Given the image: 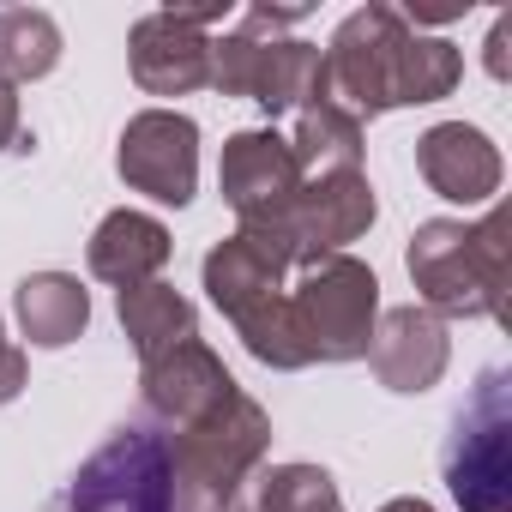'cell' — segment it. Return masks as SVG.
I'll list each match as a JSON object with an SVG mask.
<instances>
[{"instance_id":"cell-24","label":"cell","mask_w":512,"mask_h":512,"mask_svg":"<svg viewBox=\"0 0 512 512\" xmlns=\"http://www.w3.org/2000/svg\"><path fill=\"white\" fill-rule=\"evenodd\" d=\"M19 133H25V115H19V91L0 79V157L19 151Z\"/></svg>"},{"instance_id":"cell-23","label":"cell","mask_w":512,"mask_h":512,"mask_svg":"<svg viewBox=\"0 0 512 512\" xmlns=\"http://www.w3.org/2000/svg\"><path fill=\"white\" fill-rule=\"evenodd\" d=\"M25 380H31V362H25V350L7 338V326H0V410L25 392Z\"/></svg>"},{"instance_id":"cell-26","label":"cell","mask_w":512,"mask_h":512,"mask_svg":"<svg viewBox=\"0 0 512 512\" xmlns=\"http://www.w3.org/2000/svg\"><path fill=\"white\" fill-rule=\"evenodd\" d=\"M380 512H434V506H428L422 494H398V500H386Z\"/></svg>"},{"instance_id":"cell-8","label":"cell","mask_w":512,"mask_h":512,"mask_svg":"<svg viewBox=\"0 0 512 512\" xmlns=\"http://www.w3.org/2000/svg\"><path fill=\"white\" fill-rule=\"evenodd\" d=\"M211 25L223 7H163L127 31V73L145 97H193L211 85Z\"/></svg>"},{"instance_id":"cell-6","label":"cell","mask_w":512,"mask_h":512,"mask_svg":"<svg viewBox=\"0 0 512 512\" xmlns=\"http://www.w3.org/2000/svg\"><path fill=\"white\" fill-rule=\"evenodd\" d=\"M290 308L308 332L314 362H362L380 320V278L356 253H320L290 272Z\"/></svg>"},{"instance_id":"cell-17","label":"cell","mask_w":512,"mask_h":512,"mask_svg":"<svg viewBox=\"0 0 512 512\" xmlns=\"http://www.w3.org/2000/svg\"><path fill=\"white\" fill-rule=\"evenodd\" d=\"M13 320L37 350H67L91 326V290L73 272H31L13 290Z\"/></svg>"},{"instance_id":"cell-11","label":"cell","mask_w":512,"mask_h":512,"mask_svg":"<svg viewBox=\"0 0 512 512\" xmlns=\"http://www.w3.org/2000/svg\"><path fill=\"white\" fill-rule=\"evenodd\" d=\"M235 374L223 368V356L199 338L139 362V404H145V422L157 434H181L193 422H205L211 410H223L235 398Z\"/></svg>"},{"instance_id":"cell-3","label":"cell","mask_w":512,"mask_h":512,"mask_svg":"<svg viewBox=\"0 0 512 512\" xmlns=\"http://www.w3.org/2000/svg\"><path fill=\"white\" fill-rule=\"evenodd\" d=\"M410 284L434 320H494L506 308V211L488 217H428L404 247Z\"/></svg>"},{"instance_id":"cell-1","label":"cell","mask_w":512,"mask_h":512,"mask_svg":"<svg viewBox=\"0 0 512 512\" xmlns=\"http://www.w3.org/2000/svg\"><path fill=\"white\" fill-rule=\"evenodd\" d=\"M464 79V55L446 37H428L422 25H410V13L386 7H356L332 43H326V85L332 103L350 109L356 121L392 115V109H422L452 97Z\"/></svg>"},{"instance_id":"cell-22","label":"cell","mask_w":512,"mask_h":512,"mask_svg":"<svg viewBox=\"0 0 512 512\" xmlns=\"http://www.w3.org/2000/svg\"><path fill=\"white\" fill-rule=\"evenodd\" d=\"M253 512H344V494L326 464H272L253 476Z\"/></svg>"},{"instance_id":"cell-7","label":"cell","mask_w":512,"mask_h":512,"mask_svg":"<svg viewBox=\"0 0 512 512\" xmlns=\"http://www.w3.org/2000/svg\"><path fill=\"white\" fill-rule=\"evenodd\" d=\"M49 512H175L169 446L151 422H121L49 500Z\"/></svg>"},{"instance_id":"cell-20","label":"cell","mask_w":512,"mask_h":512,"mask_svg":"<svg viewBox=\"0 0 512 512\" xmlns=\"http://www.w3.org/2000/svg\"><path fill=\"white\" fill-rule=\"evenodd\" d=\"M61 67V25L43 7H0V79L13 91Z\"/></svg>"},{"instance_id":"cell-14","label":"cell","mask_w":512,"mask_h":512,"mask_svg":"<svg viewBox=\"0 0 512 512\" xmlns=\"http://www.w3.org/2000/svg\"><path fill=\"white\" fill-rule=\"evenodd\" d=\"M368 362H374L380 386L398 392V398H422V392H434L440 374H446V362H452L446 320H434L422 302L380 308V320H374V344H368Z\"/></svg>"},{"instance_id":"cell-10","label":"cell","mask_w":512,"mask_h":512,"mask_svg":"<svg viewBox=\"0 0 512 512\" xmlns=\"http://www.w3.org/2000/svg\"><path fill=\"white\" fill-rule=\"evenodd\" d=\"M217 187H223V205L235 211L241 229H278L302 193V169H296V151L278 127H241L223 139V157H217Z\"/></svg>"},{"instance_id":"cell-2","label":"cell","mask_w":512,"mask_h":512,"mask_svg":"<svg viewBox=\"0 0 512 512\" xmlns=\"http://www.w3.org/2000/svg\"><path fill=\"white\" fill-rule=\"evenodd\" d=\"M296 19H302V7H272V0H260V7L241 13V25L211 37V91L260 103L266 121L332 103L326 49L302 43V37H284Z\"/></svg>"},{"instance_id":"cell-25","label":"cell","mask_w":512,"mask_h":512,"mask_svg":"<svg viewBox=\"0 0 512 512\" xmlns=\"http://www.w3.org/2000/svg\"><path fill=\"white\" fill-rule=\"evenodd\" d=\"M506 43H512V13H500V19H494V31H488V73H494V79H506V73H512Z\"/></svg>"},{"instance_id":"cell-12","label":"cell","mask_w":512,"mask_h":512,"mask_svg":"<svg viewBox=\"0 0 512 512\" xmlns=\"http://www.w3.org/2000/svg\"><path fill=\"white\" fill-rule=\"evenodd\" d=\"M296 266H302V253L284 229H235L205 253L199 284H205V296L223 320H241L247 308L284 296Z\"/></svg>"},{"instance_id":"cell-15","label":"cell","mask_w":512,"mask_h":512,"mask_svg":"<svg viewBox=\"0 0 512 512\" xmlns=\"http://www.w3.org/2000/svg\"><path fill=\"white\" fill-rule=\"evenodd\" d=\"M416 175L446 205H488L500 193L506 163H500V145L482 127H470V121H434L416 139Z\"/></svg>"},{"instance_id":"cell-4","label":"cell","mask_w":512,"mask_h":512,"mask_svg":"<svg viewBox=\"0 0 512 512\" xmlns=\"http://www.w3.org/2000/svg\"><path fill=\"white\" fill-rule=\"evenodd\" d=\"M163 446H169V470H175V512H235L241 488L260 476V464L272 452V416L260 398L235 392L205 422L163 434Z\"/></svg>"},{"instance_id":"cell-13","label":"cell","mask_w":512,"mask_h":512,"mask_svg":"<svg viewBox=\"0 0 512 512\" xmlns=\"http://www.w3.org/2000/svg\"><path fill=\"white\" fill-rule=\"evenodd\" d=\"M374 217H380L374 181L362 169H350V175L302 181V193H296V205H290V217L278 229L296 241L302 260H320V253H344L350 241H362L374 229Z\"/></svg>"},{"instance_id":"cell-16","label":"cell","mask_w":512,"mask_h":512,"mask_svg":"<svg viewBox=\"0 0 512 512\" xmlns=\"http://www.w3.org/2000/svg\"><path fill=\"white\" fill-rule=\"evenodd\" d=\"M169 253H175V235L163 217L151 211H109L97 229H91V247H85V260H91V278L115 284V290H133V284H157V272L169 266Z\"/></svg>"},{"instance_id":"cell-18","label":"cell","mask_w":512,"mask_h":512,"mask_svg":"<svg viewBox=\"0 0 512 512\" xmlns=\"http://www.w3.org/2000/svg\"><path fill=\"white\" fill-rule=\"evenodd\" d=\"M115 320H121V332H127V344H133L139 362H151V356H163V350L199 338V308H193L175 284H163V278H157V284L115 290Z\"/></svg>"},{"instance_id":"cell-19","label":"cell","mask_w":512,"mask_h":512,"mask_svg":"<svg viewBox=\"0 0 512 512\" xmlns=\"http://www.w3.org/2000/svg\"><path fill=\"white\" fill-rule=\"evenodd\" d=\"M290 151H296L302 181H314V175H350V169H362L368 133H362V121H356L350 109H338V103H314V109L296 115Z\"/></svg>"},{"instance_id":"cell-5","label":"cell","mask_w":512,"mask_h":512,"mask_svg":"<svg viewBox=\"0 0 512 512\" xmlns=\"http://www.w3.org/2000/svg\"><path fill=\"white\" fill-rule=\"evenodd\" d=\"M446 494L464 512H512V368H482L440 440Z\"/></svg>"},{"instance_id":"cell-27","label":"cell","mask_w":512,"mask_h":512,"mask_svg":"<svg viewBox=\"0 0 512 512\" xmlns=\"http://www.w3.org/2000/svg\"><path fill=\"white\" fill-rule=\"evenodd\" d=\"M235 512H247V506H235Z\"/></svg>"},{"instance_id":"cell-9","label":"cell","mask_w":512,"mask_h":512,"mask_svg":"<svg viewBox=\"0 0 512 512\" xmlns=\"http://www.w3.org/2000/svg\"><path fill=\"white\" fill-rule=\"evenodd\" d=\"M115 175L151 205H193L199 193V121L181 109H139L115 139Z\"/></svg>"},{"instance_id":"cell-21","label":"cell","mask_w":512,"mask_h":512,"mask_svg":"<svg viewBox=\"0 0 512 512\" xmlns=\"http://www.w3.org/2000/svg\"><path fill=\"white\" fill-rule=\"evenodd\" d=\"M284 290H290V284H284ZM229 326H235L241 350L260 362V368H272V374L314 368V350H308V332H302V320H296L290 296H272V302H260V308H247V314H241V320H229Z\"/></svg>"}]
</instances>
